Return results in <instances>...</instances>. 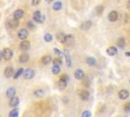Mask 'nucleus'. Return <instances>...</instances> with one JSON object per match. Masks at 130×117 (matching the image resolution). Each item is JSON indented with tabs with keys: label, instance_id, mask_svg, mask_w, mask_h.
I'll list each match as a JSON object with an SVG mask.
<instances>
[{
	"label": "nucleus",
	"instance_id": "f257e3e1",
	"mask_svg": "<svg viewBox=\"0 0 130 117\" xmlns=\"http://www.w3.org/2000/svg\"><path fill=\"white\" fill-rule=\"evenodd\" d=\"M46 18L45 16H43V14L41 13V11L37 10L34 12V16H32V20H34L35 22H38V24H43L45 22Z\"/></svg>",
	"mask_w": 130,
	"mask_h": 117
},
{
	"label": "nucleus",
	"instance_id": "f03ea898",
	"mask_svg": "<svg viewBox=\"0 0 130 117\" xmlns=\"http://www.w3.org/2000/svg\"><path fill=\"white\" fill-rule=\"evenodd\" d=\"M22 76H24V78L26 80H32V78L35 76V70L32 69V68H28V69L24 70Z\"/></svg>",
	"mask_w": 130,
	"mask_h": 117
},
{
	"label": "nucleus",
	"instance_id": "7ed1b4c3",
	"mask_svg": "<svg viewBox=\"0 0 130 117\" xmlns=\"http://www.w3.org/2000/svg\"><path fill=\"white\" fill-rule=\"evenodd\" d=\"M2 56H3V58L5 60H10L13 57V51L10 48H5L2 51Z\"/></svg>",
	"mask_w": 130,
	"mask_h": 117
},
{
	"label": "nucleus",
	"instance_id": "20e7f679",
	"mask_svg": "<svg viewBox=\"0 0 130 117\" xmlns=\"http://www.w3.org/2000/svg\"><path fill=\"white\" fill-rule=\"evenodd\" d=\"M28 36V31L26 30V28H20V30L18 32V37L20 40H26Z\"/></svg>",
	"mask_w": 130,
	"mask_h": 117
},
{
	"label": "nucleus",
	"instance_id": "39448f33",
	"mask_svg": "<svg viewBox=\"0 0 130 117\" xmlns=\"http://www.w3.org/2000/svg\"><path fill=\"white\" fill-rule=\"evenodd\" d=\"M78 95H79V97H80V99L82 100V101H88V99H90V92L88 91V90H81V91H79L78 92Z\"/></svg>",
	"mask_w": 130,
	"mask_h": 117
},
{
	"label": "nucleus",
	"instance_id": "423d86ee",
	"mask_svg": "<svg viewBox=\"0 0 130 117\" xmlns=\"http://www.w3.org/2000/svg\"><path fill=\"white\" fill-rule=\"evenodd\" d=\"M30 47V41H26V40H22V43L20 44V49L22 51H28Z\"/></svg>",
	"mask_w": 130,
	"mask_h": 117
},
{
	"label": "nucleus",
	"instance_id": "0eeeda50",
	"mask_svg": "<svg viewBox=\"0 0 130 117\" xmlns=\"http://www.w3.org/2000/svg\"><path fill=\"white\" fill-rule=\"evenodd\" d=\"M108 20L111 22H115L117 20H118V12L113 10L111 11L109 14H108Z\"/></svg>",
	"mask_w": 130,
	"mask_h": 117
},
{
	"label": "nucleus",
	"instance_id": "6e6552de",
	"mask_svg": "<svg viewBox=\"0 0 130 117\" xmlns=\"http://www.w3.org/2000/svg\"><path fill=\"white\" fill-rule=\"evenodd\" d=\"M20 104V99L18 97H15L13 96L12 98H10V101H9V106L11 108H15V107H18Z\"/></svg>",
	"mask_w": 130,
	"mask_h": 117
},
{
	"label": "nucleus",
	"instance_id": "1a4fd4ad",
	"mask_svg": "<svg viewBox=\"0 0 130 117\" xmlns=\"http://www.w3.org/2000/svg\"><path fill=\"white\" fill-rule=\"evenodd\" d=\"M118 96H119V99H121V100H126L127 98H129L130 93H129V91H128V90L123 89V90H121V91L119 92Z\"/></svg>",
	"mask_w": 130,
	"mask_h": 117
},
{
	"label": "nucleus",
	"instance_id": "9d476101",
	"mask_svg": "<svg viewBox=\"0 0 130 117\" xmlns=\"http://www.w3.org/2000/svg\"><path fill=\"white\" fill-rule=\"evenodd\" d=\"M24 14V12L22 9H16V10L13 12V18L20 20V18H22Z\"/></svg>",
	"mask_w": 130,
	"mask_h": 117
},
{
	"label": "nucleus",
	"instance_id": "9b49d317",
	"mask_svg": "<svg viewBox=\"0 0 130 117\" xmlns=\"http://www.w3.org/2000/svg\"><path fill=\"white\" fill-rule=\"evenodd\" d=\"M14 74V69L12 66H7L5 69H4V76L5 78H11L13 76Z\"/></svg>",
	"mask_w": 130,
	"mask_h": 117
},
{
	"label": "nucleus",
	"instance_id": "f8f14e48",
	"mask_svg": "<svg viewBox=\"0 0 130 117\" xmlns=\"http://www.w3.org/2000/svg\"><path fill=\"white\" fill-rule=\"evenodd\" d=\"M74 78H75L76 80H82V78H84V70H82V69H76L75 72H74Z\"/></svg>",
	"mask_w": 130,
	"mask_h": 117
},
{
	"label": "nucleus",
	"instance_id": "ddd939ff",
	"mask_svg": "<svg viewBox=\"0 0 130 117\" xmlns=\"http://www.w3.org/2000/svg\"><path fill=\"white\" fill-rule=\"evenodd\" d=\"M64 43L66 44L67 46H71L72 44L74 43V37H73L72 35H66V36H65V41H64Z\"/></svg>",
	"mask_w": 130,
	"mask_h": 117
},
{
	"label": "nucleus",
	"instance_id": "4468645a",
	"mask_svg": "<svg viewBox=\"0 0 130 117\" xmlns=\"http://www.w3.org/2000/svg\"><path fill=\"white\" fill-rule=\"evenodd\" d=\"M90 28H92V22L90 20H86V22H82L81 26H80V28L82 31H88Z\"/></svg>",
	"mask_w": 130,
	"mask_h": 117
},
{
	"label": "nucleus",
	"instance_id": "2eb2a0df",
	"mask_svg": "<svg viewBox=\"0 0 130 117\" xmlns=\"http://www.w3.org/2000/svg\"><path fill=\"white\" fill-rule=\"evenodd\" d=\"M15 93H16V90H15V88L14 86H10V88H8L7 89V91H6V96H7V98H12L13 96H15Z\"/></svg>",
	"mask_w": 130,
	"mask_h": 117
},
{
	"label": "nucleus",
	"instance_id": "dca6fc26",
	"mask_svg": "<svg viewBox=\"0 0 130 117\" xmlns=\"http://www.w3.org/2000/svg\"><path fill=\"white\" fill-rule=\"evenodd\" d=\"M107 54L108 55H110V56H115L116 54H117V52H118V50H117V48L116 47H113V46H111V47H109L108 49H107Z\"/></svg>",
	"mask_w": 130,
	"mask_h": 117
},
{
	"label": "nucleus",
	"instance_id": "f3484780",
	"mask_svg": "<svg viewBox=\"0 0 130 117\" xmlns=\"http://www.w3.org/2000/svg\"><path fill=\"white\" fill-rule=\"evenodd\" d=\"M64 56H65V58H66V63H67V66H68V67H70V66L72 65V63H71V57H70V54H69L68 50H64Z\"/></svg>",
	"mask_w": 130,
	"mask_h": 117
},
{
	"label": "nucleus",
	"instance_id": "a211bd4d",
	"mask_svg": "<svg viewBox=\"0 0 130 117\" xmlns=\"http://www.w3.org/2000/svg\"><path fill=\"white\" fill-rule=\"evenodd\" d=\"M51 61H52V57L50 55H45L42 58V63L44 65H48L49 63H51Z\"/></svg>",
	"mask_w": 130,
	"mask_h": 117
},
{
	"label": "nucleus",
	"instance_id": "6ab92c4d",
	"mask_svg": "<svg viewBox=\"0 0 130 117\" xmlns=\"http://www.w3.org/2000/svg\"><path fill=\"white\" fill-rule=\"evenodd\" d=\"M86 61L90 66H96V59L94 57H86Z\"/></svg>",
	"mask_w": 130,
	"mask_h": 117
},
{
	"label": "nucleus",
	"instance_id": "aec40b11",
	"mask_svg": "<svg viewBox=\"0 0 130 117\" xmlns=\"http://www.w3.org/2000/svg\"><path fill=\"white\" fill-rule=\"evenodd\" d=\"M28 59H30V56L26 53H24L20 56V63H26L28 61Z\"/></svg>",
	"mask_w": 130,
	"mask_h": 117
},
{
	"label": "nucleus",
	"instance_id": "412c9836",
	"mask_svg": "<svg viewBox=\"0 0 130 117\" xmlns=\"http://www.w3.org/2000/svg\"><path fill=\"white\" fill-rule=\"evenodd\" d=\"M62 6H63L62 2H61V1H57V2L53 3L52 8H53V10H55V11H59V10L62 9Z\"/></svg>",
	"mask_w": 130,
	"mask_h": 117
},
{
	"label": "nucleus",
	"instance_id": "4be33fe9",
	"mask_svg": "<svg viewBox=\"0 0 130 117\" xmlns=\"http://www.w3.org/2000/svg\"><path fill=\"white\" fill-rule=\"evenodd\" d=\"M24 68H20V69H18L15 72H14V74H13V78L14 80H18V78H20L22 76V74H24Z\"/></svg>",
	"mask_w": 130,
	"mask_h": 117
},
{
	"label": "nucleus",
	"instance_id": "5701e85b",
	"mask_svg": "<svg viewBox=\"0 0 130 117\" xmlns=\"http://www.w3.org/2000/svg\"><path fill=\"white\" fill-rule=\"evenodd\" d=\"M125 45H126V41H125V39H124V38H119L118 41H117V46H118L119 48L123 49V48L125 47Z\"/></svg>",
	"mask_w": 130,
	"mask_h": 117
},
{
	"label": "nucleus",
	"instance_id": "b1692460",
	"mask_svg": "<svg viewBox=\"0 0 130 117\" xmlns=\"http://www.w3.org/2000/svg\"><path fill=\"white\" fill-rule=\"evenodd\" d=\"M8 24H9V26L10 28H18V24H20V22H18V20H10L9 22H8Z\"/></svg>",
	"mask_w": 130,
	"mask_h": 117
},
{
	"label": "nucleus",
	"instance_id": "393cba45",
	"mask_svg": "<svg viewBox=\"0 0 130 117\" xmlns=\"http://www.w3.org/2000/svg\"><path fill=\"white\" fill-rule=\"evenodd\" d=\"M34 96L37 97V98H43L45 96V92L42 90V89H38L34 92Z\"/></svg>",
	"mask_w": 130,
	"mask_h": 117
},
{
	"label": "nucleus",
	"instance_id": "a878e982",
	"mask_svg": "<svg viewBox=\"0 0 130 117\" xmlns=\"http://www.w3.org/2000/svg\"><path fill=\"white\" fill-rule=\"evenodd\" d=\"M65 35L64 33H62V32H59L58 34H57V36H56V38H57V40L60 42V43H64V41H65Z\"/></svg>",
	"mask_w": 130,
	"mask_h": 117
},
{
	"label": "nucleus",
	"instance_id": "bb28decb",
	"mask_svg": "<svg viewBox=\"0 0 130 117\" xmlns=\"http://www.w3.org/2000/svg\"><path fill=\"white\" fill-rule=\"evenodd\" d=\"M57 86H58V88H59L60 90H64L65 88L67 86V82H64V80H59V82H58Z\"/></svg>",
	"mask_w": 130,
	"mask_h": 117
},
{
	"label": "nucleus",
	"instance_id": "cd10ccee",
	"mask_svg": "<svg viewBox=\"0 0 130 117\" xmlns=\"http://www.w3.org/2000/svg\"><path fill=\"white\" fill-rule=\"evenodd\" d=\"M8 117H18V109H16V108L12 109V110L9 112Z\"/></svg>",
	"mask_w": 130,
	"mask_h": 117
},
{
	"label": "nucleus",
	"instance_id": "c85d7f7f",
	"mask_svg": "<svg viewBox=\"0 0 130 117\" xmlns=\"http://www.w3.org/2000/svg\"><path fill=\"white\" fill-rule=\"evenodd\" d=\"M60 66L59 65H57V64H54L53 65V67H52V74H58L59 72H60Z\"/></svg>",
	"mask_w": 130,
	"mask_h": 117
},
{
	"label": "nucleus",
	"instance_id": "c756f323",
	"mask_svg": "<svg viewBox=\"0 0 130 117\" xmlns=\"http://www.w3.org/2000/svg\"><path fill=\"white\" fill-rule=\"evenodd\" d=\"M26 26H28V30H35V28H36V26H35V22L28 20V22H26Z\"/></svg>",
	"mask_w": 130,
	"mask_h": 117
},
{
	"label": "nucleus",
	"instance_id": "7c9ffc66",
	"mask_svg": "<svg viewBox=\"0 0 130 117\" xmlns=\"http://www.w3.org/2000/svg\"><path fill=\"white\" fill-rule=\"evenodd\" d=\"M96 14H98V16H101V14L103 13V11H104V6H103V5H99V6H96Z\"/></svg>",
	"mask_w": 130,
	"mask_h": 117
},
{
	"label": "nucleus",
	"instance_id": "2f4dec72",
	"mask_svg": "<svg viewBox=\"0 0 130 117\" xmlns=\"http://www.w3.org/2000/svg\"><path fill=\"white\" fill-rule=\"evenodd\" d=\"M52 39H53V37H52V35L51 34H46L45 36H44V40H45V42H51L52 41Z\"/></svg>",
	"mask_w": 130,
	"mask_h": 117
},
{
	"label": "nucleus",
	"instance_id": "473e14b6",
	"mask_svg": "<svg viewBox=\"0 0 130 117\" xmlns=\"http://www.w3.org/2000/svg\"><path fill=\"white\" fill-rule=\"evenodd\" d=\"M52 61H53V63H54V64H57V65H60V64L62 63V59H61L60 57L53 58V59H52Z\"/></svg>",
	"mask_w": 130,
	"mask_h": 117
},
{
	"label": "nucleus",
	"instance_id": "72a5a7b5",
	"mask_svg": "<svg viewBox=\"0 0 130 117\" xmlns=\"http://www.w3.org/2000/svg\"><path fill=\"white\" fill-rule=\"evenodd\" d=\"M124 111H125V112H130V102H128V103L125 104V106H124Z\"/></svg>",
	"mask_w": 130,
	"mask_h": 117
},
{
	"label": "nucleus",
	"instance_id": "f704fd0d",
	"mask_svg": "<svg viewBox=\"0 0 130 117\" xmlns=\"http://www.w3.org/2000/svg\"><path fill=\"white\" fill-rule=\"evenodd\" d=\"M81 117H92V113L90 112V111H84V113H82V115H81Z\"/></svg>",
	"mask_w": 130,
	"mask_h": 117
},
{
	"label": "nucleus",
	"instance_id": "c9c22d12",
	"mask_svg": "<svg viewBox=\"0 0 130 117\" xmlns=\"http://www.w3.org/2000/svg\"><path fill=\"white\" fill-rule=\"evenodd\" d=\"M60 80H64V82H68L69 76H68L67 74H62L61 78H60Z\"/></svg>",
	"mask_w": 130,
	"mask_h": 117
},
{
	"label": "nucleus",
	"instance_id": "e433bc0d",
	"mask_svg": "<svg viewBox=\"0 0 130 117\" xmlns=\"http://www.w3.org/2000/svg\"><path fill=\"white\" fill-rule=\"evenodd\" d=\"M41 3V0H32V4L34 5V6H37Z\"/></svg>",
	"mask_w": 130,
	"mask_h": 117
},
{
	"label": "nucleus",
	"instance_id": "4c0bfd02",
	"mask_svg": "<svg viewBox=\"0 0 130 117\" xmlns=\"http://www.w3.org/2000/svg\"><path fill=\"white\" fill-rule=\"evenodd\" d=\"M54 52L57 54V55H62V53H61V51H59L58 49H54Z\"/></svg>",
	"mask_w": 130,
	"mask_h": 117
},
{
	"label": "nucleus",
	"instance_id": "58836bf2",
	"mask_svg": "<svg viewBox=\"0 0 130 117\" xmlns=\"http://www.w3.org/2000/svg\"><path fill=\"white\" fill-rule=\"evenodd\" d=\"M127 8H128L129 10H130V0H129V1L127 2Z\"/></svg>",
	"mask_w": 130,
	"mask_h": 117
},
{
	"label": "nucleus",
	"instance_id": "ea45409f",
	"mask_svg": "<svg viewBox=\"0 0 130 117\" xmlns=\"http://www.w3.org/2000/svg\"><path fill=\"white\" fill-rule=\"evenodd\" d=\"M2 58H3V56H2V52L0 51V61H1V59H2Z\"/></svg>",
	"mask_w": 130,
	"mask_h": 117
},
{
	"label": "nucleus",
	"instance_id": "a19ab883",
	"mask_svg": "<svg viewBox=\"0 0 130 117\" xmlns=\"http://www.w3.org/2000/svg\"><path fill=\"white\" fill-rule=\"evenodd\" d=\"M126 56H129V57H130V52H126Z\"/></svg>",
	"mask_w": 130,
	"mask_h": 117
},
{
	"label": "nucleus",
	"instance_id": "79ce46f5",
	"mask_svg": "<svg viewBox=\"0 0 130 117\" xmlns=\"http://www.w3.org/2000/svg\"><path fill=\"white\" fill-rule=\"evenodd\" d=\"M46 1H47V2H52L53 0H46Z\"/></svg>",
	"mask_w": 130,
	"mask_h": 117
},
{
	"label": "nucleus",
	"instance_id": "37998d69",
	"mask_svg": "<svg viewBox=\"0 0 130 117\" xmlns=\"http://www.w3.org/2000/svg\"><path fill=\"white\" fill-rule=\"evenodd\" d=\"M129 82H130V80H129Z\"/></svg>",
	"mask_w": 130,
	"mask_h": 117
}]
</instances>
